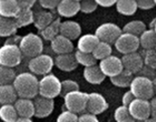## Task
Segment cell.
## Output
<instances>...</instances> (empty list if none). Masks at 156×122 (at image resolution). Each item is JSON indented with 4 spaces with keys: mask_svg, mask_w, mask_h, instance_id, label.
Wrapping results in <instances>:
<instances>
[{
    "mask_svg": "<svg viewBox=\"0 0 156 122\" xmlns=\"http://www.w3.org/2000/svg\"><path fill=\"white\" fill-rule=\"evenodd\" d=\"M11 84L18 98L31 100L38 96V78L30 72L16 74Z\"/></svg>",
    "mask_w": 156,
    "mask_h": 122,
    "instance_id": "obj_1",
    "label": "cell"
},
{
    "mask_svg": "<svg viewBox=\"0 0 156 122\" xmlns=\"http://www.w3.org/2000/svg\"><path fill=\"white\" fill-rule=\"evenodd\" d=\"M128 88L135 99L148 101L155 96V81L143 76L134 77Z\"/></svg>",
    "mask_w": 156,
    "mask_h": 122,
    "instance_id": "obj_2",
    "label": "cell"
},
{
    "mask_svg": "<svg viewBox=\"0 0 156 122\" xmlns=\"http://www.w3.org/2000/svg\"><path fill=\"white\" fill-rule=\"evenodd\" d=\"M18 48L23 57H27L30 59L35 58L37 56L41 55L44 51V40L39 37V35L30 32L21 37Z\"/></svg>",
    "mask_w": 156,
    "mask_h": 122,
    "instance_id": "obj_3",
    "label": "cell"
},
{
    "mask_svg": "<svg viewBox=\"0 0 156 122\" xmlns=\"http://www.w3.org/2000/svg\"><path fill=\"white\" fill-rule=\"evenodd\" d=\"M62 81L52 73H48L38 80V94L42 98L55 99L60 94Z\"/></svg>",
    "mask_w": 156,
    "mask_h": 122,
    "instance_id": "obj_4",
    "label": "cell"
},
{
    "mask_svg": "<svg viewBox=\"0 0 156 122\" xmlns=\"http://www.w3.org/2000/svg\"><path fill=\"white\" fill-rule=\"evenodd\" d=\"M86 102H87V93L80 90L73 91L64 96V106L67 111L77 114L84 113L86 110Z\"/></svg>",
    "mask_w": 156,
    "mask_h": 122,
    "instance_id": "obj_5",
    "label": "cell"
},
{
    "mask_svg": "<svg viewBox=\"0 0 156 122\" xmlns=\"http://www.w3.org/2000/svg\"><path fill=\"white\" fill-rule=\"evenodd\" d=\"M52 68H54V59L46 53H41L35 58H31L28 62L29 72L35 76L44 77L46 74L51 73Z\"/></svg>",
    "mask_w": 156,
    "mask_h": 122,
    "instance_id": "obj_6",
    "label": "cell"
},
{
    "mask_svg": "<svg viewBox=\"0 0 156 122\" xmlns=\"http://www.w3.org/2000/svg\"><path fill=\"white\" fill-rule=\"evenodd\" d=\"M23 59V55L20 52L18 46L15 45H3L0 47V66L6 68H11L19 66Z\"/></svg>",
    "mask_w": 156,
    "mask_h": 122,
    "instance_id": "obj_7",
    "label": "cell"
},
{
    "mask_svg": "<svg viewBox=\"0 0 156 122\" xmlns=\"http://www.w3.org/2000/svg\"><path fill=\"white\" fill-rule=\"evenodd\" d=\"M122 33V29L114 22H105L97 27L94 35L101 42H106L108 45H114L117 38Z\"/></svg>",
    "mask_w": 156,
    "mask_h": 122,
    "instance_id": "obj_8",
    "label": "cell"
},
{
    "mask_svg": "<svg viewBox=\"0 0 156 122\" xmlns=\"http://www.w3.org/2000/svg\"><path fill=\"white\" fill-rule=\"evenodd\" d=\"M115 49L122 55H128L132 52H137L140 49V40L138 37L129 33L122 32L120 36L117 38V40L114 43Z\"/></svg>",
    "mask_w": 156,
    "mask_h": 122,
    "instance_id": "obj_9",
    "label": "cell"
},
{
    "mask_svg": "<svg viewBox=\"0 0 156 122\" xmlns=\"http://www.w3.org/2000/svg\"><path fill=\"white\" fill-rule=\"evenodd\" d=\"M127 110L135 122H143L151 118L150 101L142 99H134L127 106Z\"/></svg>",
    "mask_w": 156,
    "mask_h": 122,
    "instance_id": "obj_10",
    "label": "cell"
},
{
    "mask_svg": "<svg viewBox=\"0 0 156 122\" xmlns=\"http://www.w3.org/2000/svg\"><path fill=\"white\" fill-rule=\"evenodd\" d=\"M108 109V102L101 93L91 92L87 93V102H86V110L87 113L97 117Z\"/></svg>",
    "mask_w": 156,
    "mask_h": 122,
    "instance_id": "obj_11",
    "label": "cell"
},
{
    "mask_svg": "<svg viewBox=\"0 0 156 122\" xmlns=\"http://www.w3.org/2000/svg\"><path fill=\"white\" fill-rule=\"evenodd\" d=\"M98 67L101 69V73L104 74L105 78H113L115 76L122 72L123 71V64H122V61H120V58L116 57V56L111 55L107 58L103 59L101 60Z\"/></svg>",
    "mask_w": 156,
    "mask_h": 122,
    "instance_id": "obj_12",
    "label": "cell"
},
{
    "mask_svg": "<svg viewBox=\"0 0 156 122\" xmlns=\"http://www.w3.org/2000/svg\"><path fill=\"white\" fill-rule=\"evenodd\" d=\"M34 107H35V114L34 117L39 118V119H44L47 118L52 113L55 109V102L52 99H47V98H42L38 96L34 99Z\"/></svg>",
    "mask_w": 156,
    "mask_h": 122,
    "instance_id": "obj_13",
    "label": "cell"
},
{
    "mask_svg": "<svg viewBox=\"0 0 156 122\" xmlns=\"http://www.w3.org/2000/svg\"><path fill=\"white\" fill-rule=\"evenodd\" d=\"M122 64H123L124 70H127L130 73H138L144 67L143 59L140 52H132L128 55H124L122 58Z\"/></svg>",
    "mask_w": 156,
    "mask_h": 122,
    "instance_id": "obj_14",
    "label": "cell"
},
{
    "mask_svg": "<svg viewBox=\"0 0 156 122\" xmlns=\"http://www.w3.org/2000/svg\"><path fill=\"white\" fill-rule=\"evenodd\" d=\"M80 9L79 0H59L56 11L60 17L70 18L76 16Z\"/></svg>",
    "mask_w": 156,
    "mask_h": 122,
    "instance_id": "obj_15",
    "label": "cell"
},
{
    "mask_svg": "<svg viewBox=\"0 0 156 122\" xmlns=\"http://www.w3.org/2000/svg\"><path fill=\"white\" fill-rule=\"evenodd\" d=\"M50 48L57 56L67 55V53H72L73 52L74 43H73L72 40L67 39L64 36L58 35L50 41Z\"/></svg>",
    "mask_w": 156,
    "mask_h": 122,
    "instance_id": "obj_16",
    "label": "cell"
},
{
    "mask_svg": "<svg viewBox=\"0 0 156 122\" xmlns=\"http://www.w3.org/2000/svg\"><path fill=\"white\" fill-rule=\"evenodd\" d=\"M59 35L64 36L73 41L81 36V27L77 21H74V20L62 21L59 27Z\"/></svg>",
    "mask_w": 156,
    "mask_h": 122,
    "instance_id": "obj_17",
    "label": "cell"
},
{
    "mask_svg": "<svg viewBox=\"0 0 156 122\" xmlns=\"http://www.w3.org/2000/svg\"><path fill=\"white\" fill-rule=\"evenodd\" d=\"M13 107L16 109V112L18 114V118H28L31 119L35 114V107H34L33 100L23 99L18 98L13 103Z\"/></svg>",
    "mask_w": 156,
    "mask_h": 122,
    "instance_id": "obj_18",
    "label": "cell"
},
{
    "mask_svg": "<svg viewBox=\"0 0 156 122\" xmlns=\"http://www.w3.org/2000/svg\"><path fill=\"white\" fill-rule=\"evenodd\" d=\"M99 40L94 33H86L80 36L77 40V51L84 53H91Z\"/></svg>",
    "mask_w": 156,
    "mask_h": 122,
    "instance_id": "obj_19",
    "label": "cell"
},
{
    "mask_svg": "<svg viewBox=\"0 0 156 122\" xmlns=\"http://www.w3.org/2000/svg\"><path fill=\"white\" fill-rule=\"evenodd\" d=\"M54 66L58 68L59 70L65 71V72H70L77 68V62L75 60V57L73 53H67V55H59L54 59Z\"/></svg>",
    "mask_w": 156,
    "mask_h": 122,
    "instance_id": "obj_20",
    "label": "cell"
},
{
    "mask_svg": "<svg viewBox=\"0 0 156 122\" xmlns=\"http://www.w3.org/2000/svg\"><path fill=\"white\" fill-rule=\"evenodd\" d=\"M83 76H84L85 80L90 84H101L105 80V76L101 73V69L97 64L84 68Z\"/></svg>",
    "mask_w": 156,
    "mask_h": 122,
    "instance_id": "obj_21",
    "label": "cell"
},
{
    "mask_svg": "<svg viewBox=\"0 0 156 122\" xmlns=\"http://www.w3.org/2000/svg\"><path fill=\"white\" fill-rule=\"evenodd\" d=\"M18 0H0V16L13 19L19 12Z\"/></svg>",
    "mask_w": 156,
    "mask_h": 122,
    "instance_id": "obj_22",
    "label": "cell"
},
{
    "mask_svg": "<svg viewBox=\"0 0 156 122\" xmlns=\"http://www.w3.org/2000/svg\"><path fill=\"white\" fill-rule=\"evenodd\" d=\"M34 18H35V12L33 9H20L17 16L13 18V21L16 23V27L19 29L34 23Z\"/></svg>",
    "mask_w": 156,
    "mask_h": 122,
    "instance_id": "obj_23",
    "label": "cell"
},
{
    "mask_svg": "<svg viewBox=\"0 0 156 122\" xmlns=\"http://www.w3.org/2000/svg\"><path fill=\"white\" fill-rule=\"evenodd\" d=\"M117 12L123 16H133L137 11L136 0H116Z\"/></svg>",
    "mask_w": 156,
    "mask_h": 122,
    "instance_id": "obj_24",
    "label": "cell"
},
{
    "mask_svg": "<svg viewBox=\"0 0 156 122\" xmlns=\"http://www.w3.org/2000/svg\"><path fill=\"white\" fill-rule=\"evenodd\" d=\"M60 19L59 18H56L54 19L49 26H47L45 29H42L39 31V37L42 39V40H47V41H51L52 39L57 37L59 35V27H60Z\"/></svg>",
    "mask_w": 156,
    "mask_h": 122,
    "instance_id": "obj_25",
    "label": "cell"
},
{
    "mask_svg": "<svg viewBox=\"0 0 156 122\" xmlns=\"http://www.w3.org/2000/svg\"><path fill=\"white\" fill-rule=\"evenodd\" d=\"M18 99L12 84L0 86V104H13Z\"/></svg>",
    "mask_w": 156,
    "mask_h": 122,
    "instance_id": "obj_26",
    "label": "cell"
},
{
    "mask_svg": "<svg viewBox=\"0 0 156 122\" xmlns=\"http://www.w3.org/2000/svg\"><path fill=\"white\" fill-rule=\"evenodd\" d=\"M138 40H140V47H142L143 50L155 49V46H156L155 30L146 29L138 37Z\"/></svg>",
    "mask_w": 156,
    "mask_h": 122,
    "instance_id": "obj_27",
    "label": "cell"
},
{
    "mask_svg": "<svg viewBox=\"0 0 156 122\" xmlns=\"http://www.w3.org/2000/svg\"><path fill=\"white\" fill-rule=\"evenodd\" d=\"M54 19L55 18L50 11H38L37 13H35L34 25L40 31V30L45 29L47 26H49L54 21Z\"/></svg>",
    "mask_w": 156,
    "mask_h": 122,
    "instance_id": "obj_28",
    "label": "cell"
},
{
    "mask_svg": "<svg viewBox=\"0 0 156 122\" xmlns=\"http://www.w3.org/2000/svg\"><path fill=\"white\" fill-rule=\"evenodd\" d=\"M17 30L18 28L16 27L13 19H8V18L0 16V37L2 38L11 37L16 35Z\"/></svg>",
    "mask_w": 156,
    "mask_h": 122,
    "instance_id": "obj_29",
    "label": "cell"
},
{
    "mask_svg": "<svg viewBox=\"0 0 156 122\" xmlns=\"http://www.w3.org/2000/svg\"><path fill=\"white\" fill-rule=\"evenodd\" d=\"M145 30H146V25L144 21H142V20H132L124 26L122 32L140 37Z\"/></svg>",
    "mask_w": 156,
    "mask_h": 122,
    "instance_id": "obj_30",
    "label": "cell"
},
{
    "mask_svg": "<svg viewBox=\"0 0 156 122\" xmlns=\"http://www.w3.org/2000/svg\"><path fill=\"white\" fill-rule=\"evenodd\" d=\"M134 78V74L128 72L127 70H124L122 72L115 76L113 78H109L111 79V82L114 84L115 87H118V88H128L129 87L130 82L133 80Z\"/></svg>",
    "mask_w": 156,
    "mask_h": 122,
    "instance_id": "obj_31",
    "label": "cell"
},
{
    "mask_svg": "<svg viewBox=\"0 0 156 122\" xmlns=\"http://www.w3.org/2000/svg\"><path fill=\"white\" fill-rule=\"evenodd\" d=\"M113 52V49H112V46L106 43V42H101L99 41L97 43V46L95 47V49L91 52V56L94 57L95 60H103V59L107 58L112 55Z\"/></svg>",
    "mask_w": 156,
    "mask_h": 122,
    "instance_id": "obj_32",
    "label": "cell"
},
{
    "mask_svg": "<svg viewBox=\"0 0 156 122\" xmlns=\"http://www.w3.org/2000/svg\"><path fill=\"white\" fill-rule=\"evenodd\" d=\"M18 114L13 104H2L0 107V120L2 122H16Z\"/></svg>",
    "mask_w": 156,
    "mask_h": 122,
    "instance_id": "obj_33",
    "label": "cell"
},
{
    "mask_svg": "<svg viewBox=\"0 0 156 122\" xmlns=\"http://www.w3.org/2000/svg\"><path fill=\"white\" fill-rule=\"evenodd\" d=\"M74 57H75V60L77 62V64H81L86 67H91V66H95L96 64V60L94 59V57L91 56V53H84V52L77 51L76 50L75 53H74Z\"/></svg>",
    "mask_w": 156,
    "mask_h": 122,
    "instance_id": "obj_34",
    "label": "cell"
},
{
    "mask_svg": "<svg viewBox=\"0 0 156 122\" xmlns=\"http://www.w3.org/2000/svg\"><path fill=\"white\" fill-rule=\"evenodd\" d=\"M142 59H143L144 67H147L155 70L156 68V51L155 49H151V50H143V53H140Z\"/></svg>",
    "mask_w": 156,
    "mask_h": 122,
    "instance_id": "obj_35",
    "label": "cell"
},
{
    "mask_svg": "<svg viewBox=\"0 0 156 122\" xmlns=\"http://www.w3.org/2000/svg\"><path fill=\"white\" fill-rule=\"evenodd\" d=\"M16 77V72L11 68H6L0 66V86L11 84Z\"/></svg>",
    "mask_w": 156,
    "mask_h": 122,
    "instance_id": "obj_36",
    "label": "cell"
},
{
    "mask_svg": "<svg viewBox=\"0 0 156 122\" xmlns=\"http://www.w3.org/2000/svg\"><path fill=\"white\" fill-rule=\"evenodd\" d=\"M114 119L116 122H135V120L130 117L127 107L119 106L114 111Z\"/></svg>",
    "mask_w": 156,
    "mask_h": 122,
    "instance_id": "obj_37",
    "label": "cell"
},
{
    "mask_svg": "<svg viewBox=\"0 0 156 122\" xmlns=\"http://www.w3.org/2000/svg\"><path fill=\"white\" fill-rule=\"evenodd\" d=\"M79 90V84L75 80H64L62 81V89H60V94L65 96L67 93L73 92V91Z\"/></svg>",
    "mask_w": 156,
    "mask_h": 122,
    "instance_id": "obj_38",
    "label": "cell"
},
{
    "mask_svg": "<svg viewBox=\"0 0 156 122\" xmlns=\"http://www.w3.org/2000/svg\"><path fill=\"white\" fill-rule=\"evenodd\" d=\"M56 122H78V116L70 111H62L58 114Z\"/></svg>",
    "mask_w": 156,
    "mask_h": 122,
    "instance_id": "obj_39",
    "label": "cell"
},
{
    "mask_svg": "<svg viewBox=\"0 0 156 122\" xmlns=\"http://www.w3.org/2000/svg\"><path fill=\"white\" fill-rule=\"evenodd\" d=\"M97 5L95 2V0H83L80 1V9L79 11L84 13H91L97 9Z\"/></svg>",
    "mask_w": 156,
    "mask_h": 122,
    "instance_id": "obj_40",
    "label": "cell"
},
{
    "mask_svg": "<svg viewBox=\"0 0 156 122\" xmlns=\"http://www.w3.org/2000/svg\"><path fill=\"white\" fill-rule=\"evenodd\" d=\"M137 9L140 8L142 10H150L154 8L156 5L155 0H136Z\"/></svg>",
    "mask_w": 156,
    "mask_h": 122,
    "instance_id": "obj_41",
    "label": "cell"
},
{
    "mask_svg": "<svg viewBox=\"0 0 156 122\" xmlns=\"http://www.w3.org/2000/svg\"><path fill=\"white\" fill-rule=\"evenodd\" d=\"M59 0H39V5L47 10H54L57 8Z\"/></svg>",
    "mask_w": 156,
    "mask_h": 122,
    "instance_id": "obj_42",
    "label": "cell"
},
{
    "mask_svg": "<svg viewBox=\"0 0 156 122\" xmlns=\"http://www.w3.org/2000/svg\"><path fill=\"white\" fill-rule=\"evenodd\" d=\"M78 122H99L96 116H93L90 113H81L78 117Z\"/></svg>",
    "mask_w": 156,
    "mask_h": 122,
    "instance_id": "obj_43",
    "label": "cell"
},
{
    "mask_svg": "<svg viewBox=\"0 0 156 122\" xmlns=\"http://www.w3.org/2000/svg\"><path fill=\"white\" fill-rule=\"evenodd\" d=\"M35 3H36L35 0H18L19 9H33Z\"/></svg>",
    "mask_w": 156,
    "mask_h": 122,
    "instance_id": "obj_44",
    "label": "cell"
},
{
    "mask_svg": "<svg viewBox=\"0 0 156 122\" xmlns=\"http://www.w3.org/2000/svg\"><path fill=\"white\" fill-rule=\"evenodd\" d=\"M134 99H135V98H134V96L132 94V92H130L129 90L126 91V92L123 94V98H122V106L127 107Z\"/></svg>",
    "mask_w": 156,
    "mask_h": 122,
    "instance_id": "obj_45",
    "label": "cell"
},
{
    "mask_svg": "<svg viewBox=\"0 0 156 122\" xmlns=\"http://www.w3.org/2000/svg\"><path fill=\"white\" fill-rule=\"evenodd\" d=\"M97 6H101L103 8H109V7L115 6L116 0H95Z\"/></svg>",
    "mask_w": 156,
    "mask_h": 122,
    "instance_id": "obj_46",
    "label": "cell"
},
{
    "mask_svg": "<svg viewBox=\"0 0 156 122\" xmlns=\"http://www.w3.org/2000/svg\"><path fill=\"white\" fill-rule=\"evenodd\" d=\"M20 39H21V37L13 35V36H11V37H8L3 45H15V46H18V45H19V42H20Z\"/></svg>",
    "mask_w": 156,
    "mask_h": 122,
    "instance_id": "obj_47",
    "label": "cell"
},
{
    "mask_svg": "<svg viewBox=\"0 0 156 122\" xmlns=\"http://www.w3.org/2000/svg\"><path fill=\"white\" fill-rule=\"evenodd\" d=\"M150 101V111H151V118H154L155 119V114H156V99L155 97H153Z\"/></svg>",
    "mask_w": 156,
    "mask_h": 122,
    "instance_id": "obj_48",
    "label": "cell"
},
{
    "mask_svg": "<svg viewBox=\"0 0 156 122\" xmlns=\"http://www.w3.org/2000/svg\"><path fill=\"white\" fill-rule=\"evenodd\" d=\"M16 122H34L31 119H28V118H18L16 120Z\"/></svg>",
    "mask_w": 156,
    "mask_h": 122,
    "instance_id": "obj_49",
    "label": "cell"
},
{
    "mask_svg": "<svg viewBox=\"0 0 156 122\" xmlns=\"http://www.w3.org/2000/svg\"><path fill=\"white\" fill-rule=\"evenodd\" d=\"M155 22H156V19L154 18L152 21H151V23H150V29L151 30H155Z\"/></svg>",
    "mask_w": 156,
    "mask_h": 122,
    "instance_id": "obj_50",
    "label": "cell"
},
{
    "mask_svg": "<svg viewBox=\"0 0 156 122\" xmlns=\"http://www.w3.org/2000/svg\"><path fill=\"white\" fill-rule=\"evenodd\" d=\"M143 122H156V119H154V118H148V119H146Z\"/></svg>",
    "mask_w": 156,
    "mask_h": 122,
    "instance_id": "obj_51",
    "label": "cell"
},
{
    "mask_svg": "<svg viewBox=\"0 0 156 122\" xmlns=\"http://www.w3.org/2000/svg\"><path fill=\"white\" fill-rule=\"evenodd\" d=\"M0 107H1V104H0Z\"/></svg>",
    "mask_w": 156,
    "mask_h": 122,
    "instance_id": "obj_52",
    "label": "cell"
}]
</instances>
